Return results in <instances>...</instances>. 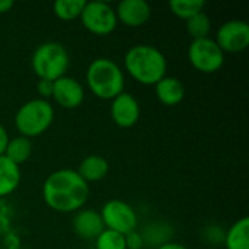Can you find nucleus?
Listing matches in <instances>:
<instances>
[{
    "label": "nucleus",
    "mask_w": 249,
    "mask_h": 249,
    "mask_svg": "<svg viewBox=\"0 0 249 249\" xmlns=\"http://www.w3.org/2000/svg\"><path fill=\"white\" fill-rule=\"evenodd\" d=\"M142 236H143L144 244H149V245H153L158 248V247L169 242V238L172 236V229L169 225L155 222L143 231Z\"/></svg>",
    "instance_id": "6ab92c4d"
},
{
    "label": "nucleus",
    "mask_w": 249,
    "mask_h": 249,
    "mask_svg": "<svg viewBox=\"0 0 249 249\" xmlns=\"http://www.w3.org/2000/svg\"><path fill=\"white\" fill-rule=\"evenodd\" d=\"M85 0H57L53 6L54 13L61 20H73L80 18V13L85 7Z\"/></svg>",
    "instance_id": "4be33fe9"
},
{
    "label": "nucleus",
    "mask_w": 249,
    "mask_h": 249,
    "mask_svg": "<svg viewBox=\"0 0 249 249\" xmlns=\"http://www.w3.org/2000/svg\"><path fill=\"white\" fill-rule=\"evenodd\" d=\"M124 241H125V249H142L144 247L142 233H139L136 231L124 235Z\"/></svg>",
    "instance_id": "b1692460"
},
{
    "label": "nucleus",
    "mask_w": 249,
    "mask_h": 249,
    "mask_svg": "<svg viewBox=\"0 0 249 249\" xmlns=\"http://www.w3.org/2000/svg\"><path fill=\"white\" fill-rule=\"evenodd\" d=\"M101 217L105 229L114 231L121 235H127L136 231L137 214L130 204L121 200H109L101 210Z\"/></svg>",
    "instance_id": "6e6552de"
},
{
    "label": "nucleus",
    "mask_w": 249,
    "mask_h": 249,
    "mask_svg": "<svg viewBox=\"0 0 249 249\" xmlns=\"http://www.w3.org/2000/svg\"><path fill=\"white\" fill-rule=\"evenodd\" d=\"M188 60L191 66L201 73H216L225 63V53L210 36L193 39L188 47Z\"/></svg>",
    "instance_id": "0eeeda50"
},
{
    "label": "nucleus",
    "mask_w": 249,
    "mask_h": 249,
    "mask_svg": "<svg viewBox=\"0 0 249 249\" xmlns=\"http://www.w3.org/2000/svg\"><path fill=\"white\" fill-rule=\"evenodd\" d=\"M53 121L54 108L42 98L25 102L15 114V125L20 136L26 139L41 136L51 127Z\"/></svg>",
    "instance_id": "39448f33"
},
{
    "label": "nucleus",
    "mask_w": 249,
    "mask_h": 249,
    "mask_svg": "<svg viewBox=\"0 0 249 249\" xmlns=\"http://www.w3.org/2000/svg\"><path fill=\"white\" fill-rule=\"evenodd\" d=\"M9 143V136H7V131L4 130V127L0 124V156L4 155V150H6V146Z\"/></svg>",
    "instance_id": "bb28decb"
},
{
    "label": "nucleus",
    "mask_w": 249,
    "mask_h": 249,
    "mask_svg": "<svg viewBox=\"0 0 249 249\" xmlns=\"http://www.w3.org/2000/svg\"><path fill=\"white\" fill-rule=\"evenodd\" d=\"M96 249H125L124 235L117 233L114 231L104 229L102 233L95 239Z\"/></svg>",
    "instance_id": "5701e85b"
},
{
    "label": "nucleus",
    "mask_w": 249,
    "mask_h": 249,
    "mask_svg": "<svg viewBox=\"0 0 249 249\" xmlns=\"http://www.w3.org/2000/svg\"><path fill=\"white\" fill-rule=\"evenodd\" d=\"M185 28L188 35L193 39H201V38H207L210 31H212V20L210 18L204 13L200 12L196 16L190 18L188 20H185Z\"/></svg>",
    "instance_id": "aec40b11"
},
{
    "label": "nucleus",
    "mask_w": 249,
    "mask_h": 249,
    "mask_svg": "<svg viewBox=\"0 0 249 249\" xmlns=\"http://www.w3.org/2000/svg\"><path fill=\"white\" fill-rule=\"evenodd\" d=\"M61 108L74 109L82 105L85 99V89L82 83L73 77L63 76L53 83V96Z\"/></svg>",
    "instance_id": "9d476101"
},
{
    "label": "nucleus",
    "mask_w": 249,
    "mask_h": 249,
    "mask_svg": "<svg viewBox=\"0 0 249 249\" xmlns=\"http://www.w3.org/2000/svg\"><path fill=\"white\" fill-rule=\"evenodd\" d=\"M156 249H188L185 245H181V244H177V242H166L160 247H158Z\"/></svg>",
    "instance_id": "c85d7f7f"
},
{
    "label": "nucleus",
    "mask_w": 249,
    "mask_h": 249,
    "mask_svg": "<svg viewBox=\"0 0 249 249\" xmlns=\"http://www.w3.org/2000/svg\"><path fill=\"white\" fill-rule=\"evenodd\" d=\"M117 20L128 28H139L147 23L152 9L144 0H123L115 9Z\"/></svg>",
    "instance_id": "f8f14e48"
},
{
    "label": "nucleus",
    "mask_w": 249,
    "mask_h": 249,
    "mask_svg": "<svg viewBox=\"0 0 249 249\" xmlns=\"http://www.w3.org/2000/svg\"><path fill=\"white\" fill-rule=\"evenodd\" d=\"M156 98L166 107H175L182 102L185 96V88L182 82L172 76H165L155 85Z\"/></svg>",
    "instance_id": "4468645a"
},
{
    "label": "nucleus",
    "mask_w": 249,
    "mask_h": 249,
    "mask_svg": "<svg viewBox=\"0 0 249 249\" xmlns=\"http://www.w3.org/2000/svg\"><path fill=\"white\" fill-rule=\"evenodd\" d=\"M31 64L39 80L55 82L57 79L66 76L70 66V57L63 44L48 41L35 48Z\"/></svg>",
    "instance_id": "20e7f679"
},
{
    "label": "nucleus",
    "mask_w": 249,
    "mask_h": 249,
    "mask_svg": "<svg viewBox=\"0 0 249 249\" xmlns=\"http://www.w3.org/2000/svg\"><path fill=\"white\" fill-rule=\"evenodd\" d=\"M127 73L142 85L155 86L166 76L168 63L160 50L153 45L139 44L131 47L124 57Z\"/></svg>",
    "instance_id": "f03ea898"
},
{
    "label": "nucleus",
    "mask_w": 249,
    "mask_h": 249,
    "mask_svg": "<svg viewBox=\"0 0 249 249\" xmlns=\"http://www.w3.org/2000/svg\"><path fill=\"white\" fill-rule=\"evenodd\" d=\"M45 204L58 213L79 212L89 198L88 182L73 169H58L47 177L42 185Z\"/></svg>",
    "instance_id": "f257e3e1"
},
{
    "label": "nucleus",
    "mask_w": 249,
    "mask_h": 249,
    "mask_svg": "<svg viewBox=\"0 0 249 249\" xmlns=\"http://www.w3.org/2000/svg\"><path fill=\"white\" fill-rule=\"evenodd\" d=\"M111 117L121 128L133 127L140 118V105L137 99L127 92L120 93L111 102Z\"/></svg>",
    "instance_id": "9b49d317"
},
{
    "label": "nucleus",
    "mask_w": 249,
    "mask_h": 249,
    "mask_svg": "<svg viewBox=\"0 0 249 249\" xmlns=\"http://www.w3.org/2000/svg\"><path fill=\"white\" fill-rule=\"evenodd\" d=\"M20 182V169L4 155L0 156V197L12 194Z\"/></svg>",
    "instance_id": "dca6fc26"
},
{
    "label": "nucleus",
    "mask_w": 249,
    "mask_h": 249,
    "mask_svg": "<svg viewBox=\"0 0 249 249\" xmlns=\"http://www.w3.org/2000/svg\"><path fill=\"white\" fill-rule=\"evenodd\" d=\"M108 171H109V163L105 158L99 155H90L80 162L77 174L86 182H96L104 179Z\"/></svg>",
    "instance_id": "2eb2a0df"
},
{
    "label": "nucleus",
    "mask_w": 249,
    "mask_h": 249,
    "mask_svg": "<svg viewBox=\"0 0 249 249\" xmlns=\"http://www.w3.org/2000/svg\"><path fill=\"white\" fill-rule=\"evenodd\" d=\"M214 41L223 53H241L249 45V25L245 20H228L217 29Z\"/></svg>",
    "instance_id": "1a4fd4ad"
},
{
    "label": "nucleus",
    "mask_w": 249,
    "mask_h": 249,
    "mask_svg": "<svg viewBox=\"0 0 249 249\" xmlns=\"http://www.w3.org/2000/svg\"><path fill=\"white\" fill-rule=\"evenodd\" d=\"M206 3L203 0H174L169 3L171 12L179 19L188 20L197 13L203 12Z\"/></svg>",
    "instance_id": "412c9836"
},
{
    "label": "nucleus",
    "mask_w": 249,
    "mask_h": 249,
    "mask_svg": "<svg viewBox=\"0 0 249 249\" xmlns=\"http://www.w3.org/2000/svg\"><path fill=\"white\" fill-rule=\"evenodd\" d=\"M74 233L82 239H96L105 229L101 214L93 209H80L73 217Z\"/></svg>",
    "instance_id": "ddd939ff"
},
{
    "label": "nucleus",
    "mask_w": 249,
    "mask_h": 249,
    "mask_svg": "<svg viewBox=\"0 0 249 249\" xmlns=\"http://www.w3.org/2000/svg\"><path fill=\"white\" fill-rule=\"evenodd\" d=\"M31 153H32V143L29 139L23 136L9 139V143L4 150V156L18 166L20 163H25L31 158Z\"/></svg>",
    "instance_id": "a211bd4d"
},
{
    "label": "nucleus",
    "mask_w": 249,
    "mask_h": 249,
    "mask_svg": "<svg viewBox=\"0 0 249 249\" xmlns=\"http://www.w3.org/2000/svg\"><path fill=\"white\" fill-rule=\"evenodd\" d=\"M82 25L95 35L104 36L114 32L117 28V15L115 9L107 1H86L82 13H80Z\"/></svg>",
    "instance_id": "423d86ee"
},
{
    "label": "nucleus",
    "mask_w": 249,
    "mask_h": 249,
    "mask_svg": "<svg viewBox=\"0 0 249 249\" xmlns=\"http://www.w3.org/2000/svg\"><path fill=\"white\" fill-rule=\"evenodd\" d=\"M225 231L220 229L219 226H210L206 229L204 238L210 242V244H220L225 242Z\"/></svg>",
    "instance_id": "393cba45"
},
{
    "label": "nucleus",
    "mask_w": 249,
    "mask_h": 249,
    "mask_svg": "<svg viewBox=\"0 0 249 249\" xmlns=\"http://www.w3.org/2000/svg\"><path fill=\"white\" fill-rule=\"evenodd\" d=\"M53 83H54V82H50V80H39V82H38L36 90H38V93L42 96V99L51 98V96H53Z\"/></svg>",
    "instance_id": "a878e982"
},
{
    "label": "nucleus",
    "mask_w": 249,
    "mask_h": 249,
    "mask_svg": "<svg viewBox=\"0 0 249 249\" xmlns=\"http://www.w3.org/2000/svg\"><path fill=\"white\" fill-rule=\"evenodd\" d=\"M226 249H249V217L236 220L225 235Z\"/></svg>",
    "instance_id": "f3484780"
},
{
    "label": "nucleus",
    "mask_w": 249,
    "mask_h": 249,
    "mask_svg": "<svg viewBox=\"0 0 249 249\" xmlns=\"http://www.w3.org/2000/svg\"><path fill=\"white\" fill-rule=\"evenodd\" d=\"M13 1L12 0H0V13H7L12 7H13Z\"/></svg>",
    "instance_id": "cd10ccee"
},
{
    "label": "nucleus",
    "mask_w": 249,
    "mask_h": 249,
    "mask_svg": "<svg viewBox=\"0 0 249 249\" xmlns=\"http://www.w3.org/2000/svg\"><path fill=\"white\" fill-rule=\"evenodd\" d=\"M89 90L99 99H114L124 92V73L121 67L105 57L95 58L86 70Z\"/></svg>",
    "instance_id": "7ed1b4c3"
}]
</instances>
